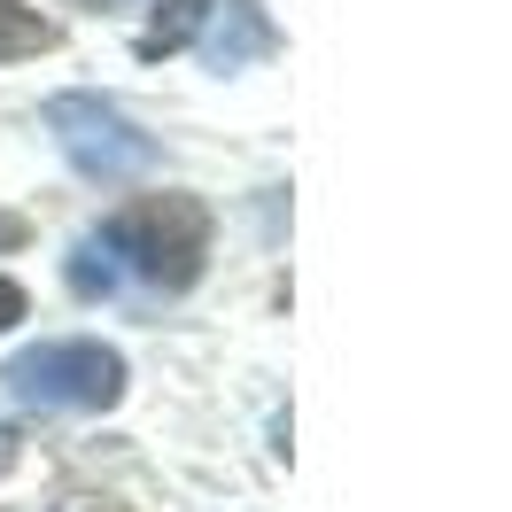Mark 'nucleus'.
Listing matches in <instances>:
<instances>
[{
    "label": "nucleus",
    "instance_id": "1",
    "mask_svg": "<svg viewBox=\"0 0 512 512\" xmlns=\"http://www.w3.org/2000/svg\"><path fill=\"white\" fill-rule=\"evenodd\" d=\"M202 256H210L202 202L148 194V202H132L125 218H109L94 241H78L70 280L86 295H109V288H125V280H140V288H187L194 272H202Z\"/></svg>",
    "mask_w": 512,
    "mask_h": 512
},
{
    "label": "nucleus",
    "instance_id": "2",
    "mask_svg": "<svg viewBox=\"0 0 512 512\" xmlns=\"http://www.w3.org/2000/svg\"><path fill=\"white\" fill-rule=\"evenodd\" d=\"M0 381H8L16 404H32V412H101V404H117V388H125V357L101 350V342H39V350H24Z\"/></svg>",
    "mask_w": 512,
    "mask_h": 512
},
{
    "label": "nucleus",
    "instance_id": "3",
    "mask_svg": "<svg viewBox=\"0 0 512 512\" xmlns=\"http://www.w3.org/2000/svg\"><path fill=\"white\" fill-rule=\"evenodd\" d=\"M47 132L63 140V156L78 163L86 179H101V187L140 179V171L156 163V140L132 125L117 101H101V94H63V101H47Z\"/></svg>",
    "mask_w": 512,
    "mask_h": 512
},
{
    "label": "nucleus",
    "instance_id": "4",
    "mask_svg": "<svg viewBox=\"0 0 512 512\" xmlns=\"http://www.w3.org/2000/svg\"><path fill=\"white\" fill-rule=\"evenodd\" d=\"M264 47H272V32H264L256 8H218V16H210V63L241 70L249 55H264Z\"/></svg>",
    "mask_w": 512,
    "mask_h": 512
},
{
    "label": "nucleus",
    "instance_id": "5",
    "mask_svg": "<svg viewBox=\"0 0 512 512\" xmlns=\"http://www.w3.org/2000/svg\"><path fill=\"white\" fill-rule=\"evenodd\" d=\"M47 47H55V24L24 0H0V63H24V55H47Z\"/></svg>",
    "mask_w": 512,
    "mask_h": 512
},
{
    "label": "nucleus",
    "instance_id": "6",
    "mask_svg": "<svg viewBox=\"0 0 512 512\" xmlns=\"http://www.w3.org/2000/svg\"><path fill=\"white\" fill-rule=\"evenodd\" d=\"M24 319V288H16V280H0V326H16Z\"/></svg>",
    "mask_w": 512,
    "mask_h": 512
},
{
    "label": "nucleus",
    "instance_id": "7",
    "mask_svg": "<svg viewBox=\"0 0 512 512\" xmlns=\"http://www.w3.org/2000/svg\"><path fill=\"white\" fill-rule=\"evenodd\" d=\"M8 458H16V443H8V427H0V466H8Z\"/></svg>",
    "mask_w": 512,
    "mask_h": 512
}]
</instances>
